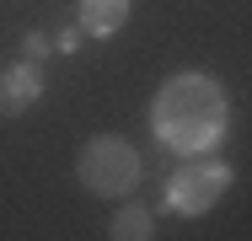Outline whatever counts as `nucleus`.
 <instances>
[{
    "label": "nucleus",
    "mask_w": 252,
    "mask_h": 241,
    "mask_svg": "<svg viewBox=\"0 0 252 241\" xmlns=\"http://www.w3.org/2000/svg\"><path fill=\"white\" fill-rule=\"evenodd\" d=\"M231 177H236V172H231L225 161H215L209 150H204V155H183V166L166 177L161 209H166V214H183V220H199V214H209V209L225 198Z\"/></svg>",
    "instance_id": "nucleus-3"
},
{
    "label": "nucleus",
    "mask_w": 252,
    "mask_h": 241,
    "mask_svg": "<svg viewBox=\"0 0 252 241\" xmlns=\"http://www.w3.org/2000/svg\"><path fill=\"white\" fill-rule=\"evenodd\" d=\"M49 48H54L49 32H38V27H32V32H22V59H49Z\"/></svg>",
    "instance_id": "nucleus-7"
},
{
    "label": "nucleus",
    "mask_w": 252,
    "mask_h": 241,
    "mask_svg": "<svg viewBox=\"0 0 252 241\" xmlns=\"http://www.w3.org/2000/svg\"><path fill=\"white\" fill-rule=\"evenodd\" d=\"M54 48H59V54H75V48H81V27H64V32L54 38Z\"/></svg>",
    "instance_id": "nucleus-8"
},
{
    "label": "nucleus",
    "mask_w": 252,
    "mask_h": 241,
    "mask_svg": "<svg viewBox=\"0 0 252 241\" xmlns=\"http://www.w3.org/2000/svg\"><path fill=\"white\" fill-rule=\"evenodd\" d=\"M107 236H113V241H151V236H156V214L140 204V198H134V204H118Z\"/></svg>",
    "instance_id": "nucleus-6"
},
{
    "label": "nucleus",
    "mask_w": 252,
    "mask_h": 241,
    "mask_svg": "<svg viewBox=\"0 0 252 241\" xmlns=\"http://www.w3.org/2000/svg\"><path fill=\"white\" fill-rule=\"evenodd\" d=\"M140 172H145V161L124 134H92L75 155V177L92 198H129L140 188Z\"/></svg>",
    "instance_id": "nucleus-2"
},
{
    "label": "nucleus",
    "mask_w": 252,
    "mask_h": 241,
    "mask_svg": "<svg viewBox=\"0 0 252 241\" xmlns=\"http://www.w3.org/2000/svg\"><path fill=\"white\" fill-rule=\"evenodd\" d=\"M231 129V96L204 70H177L166 75L151 96V134L172 155H204L225 140Z\"/></svg>",
    "instance_id": "nucleus-1"
},
{
    "label": "nucleus",
    "mask_w": 252,
    "mask_h": 241,
    "mask_svg": "<svg viewBox=\"0 0 252 241\" xmlns=\"http://www.w3.org/2000/svg\"><path fill=\"white\" fill-rule=\"evenodd\" d=\"M134 16V0H75V27L81 38H118Z\"/></svg>",
    "instance_id": "nucleus-5"
},
{
    "label": "nucleus",
    "mask_w": 252,
    "mask_h": 241,
    "mask_svg": "<svg viewBox=\"0 0 252 241\" xmlns=\"http://www.w3.org/2000/svg\"><path fill=\"white\" fill-rule=\"evenodd\" d=\"M49 86V70H43V59H16V64H5L0 70V113L5 118H22L38 96Z\"/></svg>",
    "instance_id": "nucleus-4"
}]
</instances>
